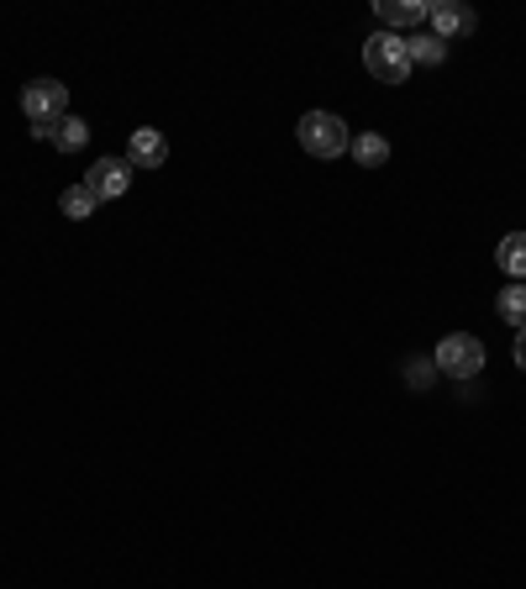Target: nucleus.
<instances>
[{
	"label": "nucleus",
	"mask_w": 526,
	"mask_h": 589,
	"mask_svg": "<svg viewBox=\"0 0 526 589\" xmlns=\"http://www.w3.org/2000/svg\"><path fill=\"white\" fill-rule=\"evenodd\" d=\"M295 137H301V148H306L311 158H343L353 148L348 122L332 116V111H306L301 127H295Z\"/></svg>",
	"instance_id": "nucleus-1"
},
{
	"label": "nucleus",
	"mask_w": 526,
	"mask_h": 589,
	"mask_svg": "<svg viewBox=\"0 0 526 589\" xmlns=\"http://www.w3.org/2000/svg\"><path fill=\"white\" fill-rule=\"evenodd\" d=\"M22 111L27 122H32V137H53V122H64L69 116V85H59V80H32V85L22 90Z\"/></svg>",
	"instance_id": "nucleus-2"
},
{
	"label": "nucleus",
	"mask_w": 526,
	"mask_h": 589,
	"mask_svg": "<svg viewBox=\"0 0 526 589\" xmlns=\"http://www.w3.org/2000/svg\"><path fill=\"white\" fill-rule=\"evenodd\" d=\"M364 69H369L379 85H406V80H411L406 38H400V32H374L369 43H364Z\"/></svg>",
	"instance_id": "nucleus-3"
},
{
	"label": "nucleus",
	"mask_w": 526,
	"mask_h": 589,
	"mask_svg": "<svg viewBox=\"0 0 526 589\" xmlns=\"http://www.w3.org/2000/svg\"><path fill=\"white\" fill-rule=\"evenodd\" d=\"M448 379H474L484 369V343L480 337H469V332H448L438 343V358H432Z\"/></svg>",
	"instance_id": "nucleus-4"
},
{
	"label": "nucleus",
	"mask_w": 526,
	"mask_h": 589,
	"mask_svg": "<svg viewBox=\"0 0 526 589\" xmlns=\"http://www.w3.org/2000/svg\"><path fill=\"white\" fill-rule=\"evenodd\" d=\"M85 190L95 200H122L132 190V164L127 158H95V169L85 175Z\"/></svg>",
	"instance_id": "nucleus-5"
},
{
	"label": "nucleus",
	"mask_w": 526,
	"mask_h": 589,
	"mask_svg": "<svg viewBox=\"0 0 526 589\" xmlns=\"http://www.w3.org/2000/svg\"><path fill=\"white\" fill-rule=\"evenodd\" d=\"M427 22H432V38L453 43L463 32H474V11L459 6V0H432V6H427Z\"/></svg>",
	"instance_id": "nucleus-6"
},
{
	"label": "nucleus",
	"mask_w": 526,
	"mask_h": 589,
	"mask_svg": "<svg viewBox=\"0 0 526 589\" xmlns=\"http://www.w3.org/2000/svg\"><path fill=\"white\" fill-rule=\"evenodd\" d=\"M164 158H169L164 132H154V127L132 132V143H127V164H132V169H164Z\"/></svg>",
	"instance_id": "nucleus-7"
},
{
	"label": "nucleus",
	"mask_w": 526,
	"mask_h": 589,
	"mask_svg": "<svg viewBox=\"0 0 526 589\" xmlns=\"http://www.w3.org/2000/svg\"><path fill=\"white\" fill-rule=\"evenodd\" d=\"M374 11H379L385 32H394V27H421V22H427V0H379Z\"/></svg>",
	"instance_id": "nucleus-8"
},
{
	"label": "nucleus",
	"mask_w": 526,
	"mask_h": 589,
	"mask_svg": "<svg viewBox=\"0 0 526 589\" xmlns=\"http://www.w3.org/2000/svg\"><path fill=\"white\" fill-rule=\"evenodd\" d=\"M495 263H501L505 274H511V284H526V232H511V238H501V248H495Z\"/></svg>",
	"instance_id": "nucleus-9"
},
{
	"label": "nucleus",
	"mask_w": 526,
	"mask_h": 589,
	"mask_svg": "<svg viewBox=\"0 0 526 589\" xmlns=\"http://www.w3.org/2000/svg\"><path fill=\"white\" fill-rule=\"evenodd\" d=\"M348 154L358 158V169H385V164H390V143L374 137V132H364V137H353Z\"/></svg>",
	"instance_id": "nucleus-10"
},
{
	"label": "nucleus",
	"mask_w": 526,
	"mask_h": 589,
	"mask_svg": "<svg viewBox=\"0 0 526 589\" xmlns=\"http://www.w3.org/2000/svg\"><path fill=\"white\" fill-rule=\"evenodd\" d=\"M495 311H501V322L505 327H526V284H505L501 290V301H495Z\"/></svg>",
	"instance_id": "nucleus-11"
},
{
	"label": "nucleus",
	"mask_w": 526,
	"mask_h": 589,
	"mask_svg": "<svg viewBox=\"0 0 526 589\" xmlns=\"http://www.w3.org/2000/svg\"><path fill=\"white\" fill-rule=\"evenodd\" d=\"M90 143V127L80 122V116H64V122H53V148L59 154H80Z\"/></svg>",
	"instance_id": "nucleus-12"
},
{
	"label": "nucleus",
	"mask_w": 526,
	"mask_h": 589,
	"mask_svg": "<svg viewBox=\"0 0 526 589\" xmlns=\"http://www.w3.org/2000/svg\"><path fill=\"white\" fill-rule=\"evenodd\" d=\"M406 53H411V69H417V64H442V59H448V43L432 38V32H417V38H406Z\"/></svg>",
	"instance_id": "nucleus-13"
},
{
	"label": "nucleus",
	"mask_w": 526,
	"mask_h": 589,
	"mask_svg": "<svg viewBox=\"0 0 526 589\" xmlns=\"http://www.w3.org/2000/svg\"><path fill=\"white\" fill-rule=\"evenodd\" d=\"M95 206H101V200L90 196L85 185H69L64 196H59V211H64L69 221H85V217H95Z\"/></svg>",
	"instance_id": "nucleus-14"
},
{
	"label": "nucleus",
	"mask_w": 526,
	"mask_h": 589,
	"mask_svg": "<svg viewBox=\"0 0 526 589\" xmlns=\"http://www.w3.org/2000/svg\"><path fill=\"white\" fill-rule=\"evenodd\" d=\"M511 353H516V369H526V327L516 332V343H511Z\"/></svg>",
	"instance_id": "nucleus-15"
}]
</instances>
